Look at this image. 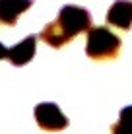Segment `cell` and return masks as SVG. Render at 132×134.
I'll return each mask as SVG.
<instances>
[{"instance_id":"cell-1","label":"cell","mask_w":132,"mask_h":134,"mask_svg":"<svg viewBox=\"0 0 132 134\" xmlns=\"http://www.w3.org/2000/svg\"><path fill=\"white\" fill-rule=\"evenodd\" d=\"M91 27V16L85 8L80 6H64L54 21L45 25L41 31V39L51 47H62L72 37Z\"/></svg>"},{"instance_id":"cell-2","label":"cell","mask_w":132,"mask_h":134,"mask_svg":"<svg viewBox=\"0 0 132 134\" xmlns=\"http://www.w3.org/2000/svg\"><path fill=\"white\" fill-rule=\"evenodd\" d=\"M120 49V39L107 27H89L85 39V53L88 57L103 60V58L117 57Z\"/></svg>"},{"instance_id":"cell-3","label":"cell","mask_w":132,"mask_h":134,"mask_svg":"<svg viewBox=\"0 0 132 134\" xmlns=\"http://www.w3.org/2000/svg\"><path fill=\"white\" fill-rule=\"evenodd\" d=\"M35 121L43 130H51V132L62 130L68 126V119L54 103H39L35 107Z\"/></svg>"},{"instance_id":"cell-4","label":"cell","mask_w":132,"mask_h":134,"mask_svg":"<svg viewBox=\"0 0 132 134\" xmlns=\"http://www.w3.org/2000/svg\"><path fill=\"white\" fill-rule=\"evenodd\" d=\"M35 45H37V37L35 35L25 37L24 41H20L18 45H14V47L8 49V57L6 58L14 64V66H24V64H27L31 58H33Z\"/></svg>"},{"instance_id":"cell-5","label":"cell","mask_w":132,"mask_h":134,"mask_svg":"<svg viewBox=\"0 0 132 134\" xmlns=\"http://www.w3.org/2000/svg\"><path fill=\"white\" fill-rule=\"evenodd\" d=\"M107 24L128 29L132 25V2L130 0H117L107 12Z\"/></svg>"},{"instance_id":"cell-6","label":"cell","mask_w":132,"mask_h":134,"mask_svg":"<svg viewBox=\"0 0 132 134\" xmlns=\"http://www.w3.org/2000/svg\"><path fill=\"white\" fill-rule=\"evenodd\" d=\"M31 4V0H0V21L6 25H14L20 14H24Z\"/></svg>"},{"instance_id":"cell-7","label":"cell","mask_w":132,"mask_h":134,"mask_svg":"<svg viewBox=\"0 0 132 134\" xmlns=\"http://www.w3.org/2000/svg\"><path fill=\"white\" fill-rule=\"evenodd\" d=\"M111 134H132V105L120 111V117L117 124H113Z\"/></svg>"},{"instance_id":"cell-8","label":"cell","mask_w":132,"mask_h":134,"mask_svg":"<svg viewBox=\"0 0 132 134\" xmlns=\"http://www.w3.org/2000/svg\"><path fill=\"white\" fill-rule=\"evenodd\" d=\"M6 57H8V49L0 43V60H2V58H6Z\"/></svg>"}]
</instances>
